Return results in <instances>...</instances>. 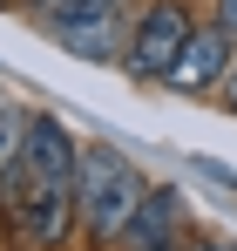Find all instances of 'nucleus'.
Segmentation results:
<instances>
[{"label":"nucleus","instance_id":"obj_12","mask_svg":"<svg viewBox=\"0 0 237 251\" xmlns=\"http://www.w3.org/2000/svg\"><path fill=\"white\" fill-rule=\"evenodd\" d=\"M34 7H47V0H34Z\"/></svg>","mask_w":237,"mask_h":251},{"label":"nucleus","instance_id":"obj_10","mask_svg":"<svg viewBox=\"0 0 237 251\" xmlns=\"http://www.w3.org/2000/svg\"><path fill=\"white\" fill-rule=\"evenodd\" d=\"M217 95H224V109L237 116V61H231V75H224V88H217Z\"/></svg>","mask_w":237,"mask_h":251},{"label":"nucleus","instance_id":"obj_4","mask_svg":"<svg viewBox=\"0 0 237 251\" xmlns=\"http://www.w3.org/2000/svg\"><path fill=\"white\" fill-rule=\"evenodd\" d=\"M231 61H237V41L217 27V21H203L163 82L176 88V95H217V88H224V75H231Z\"/></svg>","mask_w":237,"mask_h":251},{"label":"nucleus","instance_id":"obj_9","mask_svg":"<svg viewBox=\"0 0 237 251\" xmlns=\"http://www.w3.org/2000/svg\"><path fill=\"white\" fill-rule=\"evenodd\" d=\"M210 21H217V27L237 41V0H217V14H210Z\"/></svg>","mask_w":237,"mask_h":251},{"label":"nucleus","instance_id":"obj_7","mask_svg":"<svg viewBox=\"0 0 237 251\" xmlns=\"http://www.w3.org/2000/svg\"><path fill=\"white\" fill-rule=\"evenodd\" d=\"M27 116H34V109H21V102H7V95H0V204H7V197H14V183H21Z\"/></svg>","mask_w":237,"mask_h":251},{"label":"nucleus","instance_id":"obj_3","mask_svg":"<svg viewBox=\"0 0 237 251\" xmlns=\"http://www.w3.org/2000/svg\"><path fill=\"white\" fill-rule=\"evenodd\" d=\"M190 34H197V14L183 0H149V14H136V27L122 41V68L136 82H163L176 68V54L190 48Z\"/></svg>","mask_w":237,"mask_h":251},{"label":"nucleus","instance_id":"obj_6","mask_svg":"<svg viewBox=\"0 0 237 251\" xmlns=\"http://www.w3.org/2000/svg\"><path fill=\"white\" fill-rule=\"evenodd\" d=\"M54 27V41L68 48L75 61H116L122 54V7L109 14H75V21H47Z\"/></svg>","mask_w":237,"mask_h":251},{"label":"nucleus","instance_id":"obj_1","mask_svg":"<svg viewBox=\"0 0 237 251\" xmlns=\"http://www.w3.org/2000/svg\"><path fill=\"white\" fill-rule=\"evenodd\" d=\"M75 183H81V143L61 129V116H27V150H21V183L7 210L34 245H61L75 217Z\"/></svg>","mask_w":237,"mask_h":251},{"label":"nucleus","instance_id":"obj_2","mask_svg":"<svg viewBox=\"0 0 237 251\" xmlns=\"http://www.w3.org/2000/svg\"><path fill=\"white\" fill-rule=\"evenodd\" d=\"M142 170L129 163L122 150L109 143H88L81 150V183H75V217L88 224V238H102V245H122V231H129V217L142 204Z\"/></svg>","mask_w":237,"mask_h":251},{"label":"nucleus","instance_id":"obj_8","mask_svg":"<svg viewBox=\"0 0 237 251\" xmlns=\"http://www.w3.org/2000/svg\"><path fill=\"white\" fill-rule=\"evenodd\" d=\"M109 7H122V0H47L41 14L47 21H75V14H109Z\"/></svg>","mask_w":237,"mask_h":251},{"label":"nucleus","instance_id":"obj_5","mask_svg":"<svg viewBox=\"0 0 237 251\" xmlns=\"http://www.w3.org/2000/svg\"><path fill=\"white\" fill-rule=\"evenodd\" d=\"M122 251H190V238H183V197L169 183L142 190V204H136L129 231H122Z\"/></svg>","mask_w":237,"mask_h":251},{"label":"nucleus","instance_id":"obj_11","mask_svg":"<svg viewBox=\"0 0 237 251\" xmlns=\"http://www.w3.org/2000/svg\"><path fill=\"white\" fill-rule=\"evenodd\" d=\"M190 251H224V245H190Z\"/></svg>","mask_w":237,"mask_h":251}]
</instances>
